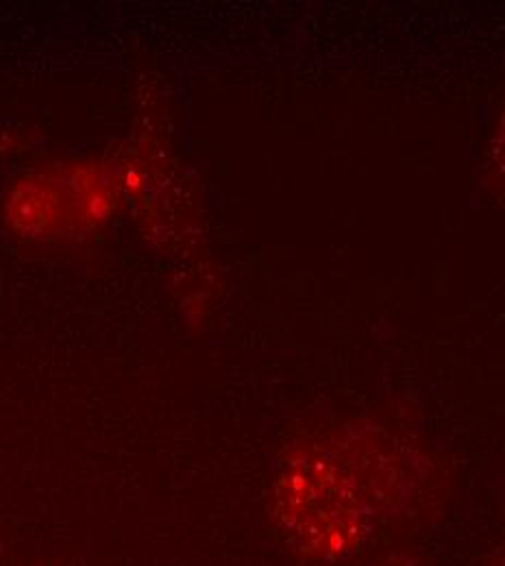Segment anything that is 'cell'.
<instances>
[{"label": "cell", "mask_w": 505, "mask_h": 566, "mask_svg": "<svg viewBox=\"0 0 505 566\" xmlns=\"http://www.w3.org/2000/svg\"><path fill=\"white\" fill-rule=\"evenodd\" d=\"M435 496L440 471L423 444L388 424L354 421L290 447L271 521L296 558L338 565L421 521Z\"/></svg>", "instance_id": "obj_1"}, {"label": "cell", "mask_w": 505, "mask_h": 566, "mask_svg": "<svg viewBox=\"0 0 505 566\" xmlns=\"http://www.w3.org/2000/svg\"><path fill=\"white\" fill-rule=\"evenodd\" d=\"M370 566H419V563L414 560V558H410V556H392V558H383V560H379V563H375V565Z\"/></svg>", "instance_id": "obj_2"}]
</instances>
